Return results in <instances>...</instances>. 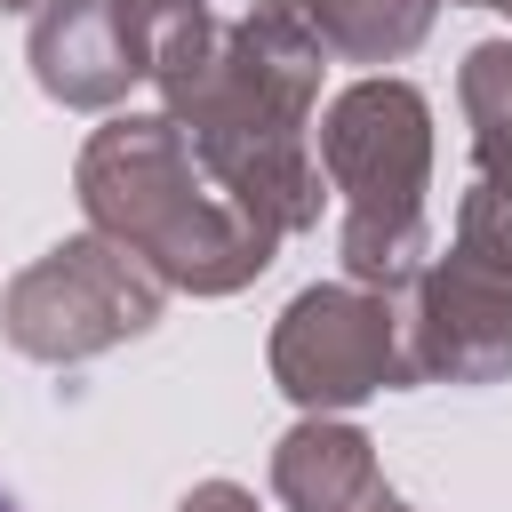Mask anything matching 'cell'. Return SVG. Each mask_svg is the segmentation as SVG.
<instances>
[{"label":"cell","mask_w":512,"mask_h":512,"mask_svg":"<svg viewBox=\"0 0 512 512\" xmlns=\"http://www.w3.org/2000/svg\"><path fill=\"white\" fill-rule=\"evenodd\" d=\"M272 16H288L328 64H400L424 48L440 0H256Z\"/></svg>","instance_id":"obj_9"},{"label":"cell","mask_w":512,"mask_h":512,"mask_svg":"<svg viewBox=\"0 0 512 512\" xmlns=\"http://www.w3.org/2000/svg\"><path fill=\"white\" fill-rule=\"evenodd\" d=\"M160 304H168V288L152 280L144 256H128L104 232H72L0 288V336H8V352L40 360V368H80L112 344L152 336Z\"/></svg>","instance_id":"obj_5"},{"label":"cell","mask_w":512,"mask_h":512,"mask_svg":"<svg viewBox=\"0 0 512 512\" xmlns=\"http://www.w3.org/2000/svg\"><path fill=\"white\" fill-rule=\"evenodd\" d=\"M0 512H16V496H8V488H0Z\"/></svg>","instance_id":"obj_16"},{"label":"cell","mask_w":512,"mask_h":512,"mask_svg":"<svg viewBox=\"0 0 512 512\" xmlns=\"http://www.w3.org/2000/svg\"><path fill=\"white\" fill-rule=\"evenodd\" d=\"M32 8H40V0H0V16H32Z\"/></svg>","instance_id":"obj_15"},{"label":"cell","mask_w":512,"mask_h":512,"mask_svg":"<svg viewBox=\"0 0 512 512\" xmlns=\"http://www.w3.org/2000/svg\"><path fill=\"white\" fill-rule=\"evenodd\" d=\"M376 488V440L344 416H304L272 440V496L288 512H360Z\"/></svg>","instance_id":"obj_8"},{"label":"cell","mask_w":512,"mask_h":512,"mask_svg":"<svg viewBox=\"0 0 512 512\" xmlns=\"http://www.w3.org/2000/svg\"><path fill=\"white\" fill-rule=\"evenodd\" d=\"M176 512H256V496H248L240 480H200V488H184Z\"/></svg>","instance_id":"obj_11"},{"label":"cell","mask_w":512,"mask_h":512,"mask_svg":"<svg viewBox=\"0 0 512 512\" xmlns=\"http://www.w3.org/2000/svg\"><path fill=\"white\" fill-rule=\"evenodd\" d=\"M32 80L64 112H120L136 80H152V24L128 0H40L32 8Z\"/></svg>","instance_id":"obj_7"},{"label":"cell","mask_w":512,"mask_h":512,"mask_svg":"<svg viewBox=\"0 0 512 512\" xmlns=\"http://www.w3.org/2000/svg\"><path fill=\"white\" fill-rule=\"evenodd\" d=\"M128 8H136V16H144V24H152V40H160V32H168V24H184V16H200V8H208V0H128Z\"/></svg>","instance_id":"obj_12"},{"label":"cell","mask_w":512,"mask_h":512,"mask_svg":"<svg viewBox=\"0 0 512 512\" xmlns=\"http://www.w3.org/2000/svg\"><path fill=\"white\" fill-rule=\"evenodd\" d=\"M360 512H416V504H408V496H392V488H376V496H368Z\"/></svg>","instance_id":"obj_13"},{"label":"cell","mask_w":512,"mask_h":512,"mask_svg":"<svg viewBox=\"0 0 512 512\" xmlns=\"http://www.w3.org/2000/svg\"><path fill=\"white\" fill-rule=\"evenodd\" d=\"M320 176L344 200V280L360 288H400L424 264V192H432V104L400 72H368L328 96L312 128Z\"/></svg>","instance_id":"obj_3"},{"label":"cell","mask_w":512,"mask_h":512,"mask_svg":"<svg viewBox=\"0 0 512 512\" xmlns=\"http://www.w3.org/2000/svg\"><path fill=\"white\" fill-rule=\"evenodd\" d=\"M456 104L472 128V176L512 200V40H480L456 72Z\"/></svg>","instance_id":"obj_10"},{"label":"cell","mask_w":512,"mask_h":512,"mask_svg":"<svg viewBox=\"0 0 512 512\" xmlns=\"http://www.w3.org/2000/svg\"><path fill=\"white\" fill-rule=\"evenodd\" d=\"M408 384H504L512 376V200L472 176L456 232L400 288Z\"/></svg>","instance_id":"obj_4"},{"label":"cell","mask_w":512,"mask_h":512,"mask_svg":"<svg viewBox=\"0 0 512 512\" xmlns=\"http://www.w3.org/2000/svg\"><path fill=\"white\" fill-rule=\"evenodd\" d=\"M320 72L328 56L272 8L248 16H184L152 40V88L160 112L192 136L208 176L264 216L280 240L320 224V152H312V112H320Z\"/></svg>","instance_id":"obj_1"},{"label":"cell","mask_w":512,"mask_h":512,"mask_svg":"<svg viewBox=\"0 0 512 512\" xmlns=\"http://www.w3.org/2000/svg\"><path fill=\"white\" fill-rule=\"evenodd\" d=\"M272 384L304 416H344L376 392H408V352H400V304L360 280H312L280 304L272 320Z\"/></svg>","instance_id":"obj_6"},{"label":"cell","mask_w":512,"mask_h":512,"mask_svg":"<svg viewBox=\"0 0 512 512\" xmlns=\"http://www.w3.org/2000/svg\"><path fill=\"white\" fill-rule=\"evenodd\" d=\"M448 8H496V16H512V0H448Z\"/></svg>","instance_id":"obj_14"},{"label":"cell","mask_w":512,"mask_h":512,"mask_svg":"<svg viewBox=\"0 0 512 512\" xmlns=\"http://www.w3.org/2000/svg\"><path fill=\"white\" fill-rule=\"evenodd\" d=\"M88 232L120 240L176 296H240L272 272L280 232L248 216L168 112H112L72 168Z\"/></svg>","instance_id":"obj_2"}]
</instances>
